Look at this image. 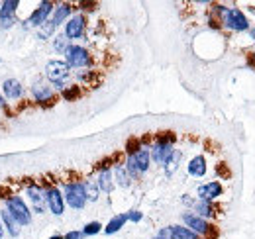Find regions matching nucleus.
Instances as JSON below:
<instances>
[{
    "label": "nucleus",
    "mask_w": 255,
    "mask_h": 239,
    "mask_svg": "<svg viewBox=\"0 0 255 239\" xmlns=\"http://www.w3.org/2000/svg\"><path fill=\"white\" fill-rule=\"evenodd\" d=\"M214 14H218V22H222L226 28L236 31H244L250 28L248 18L238 8H226V6H214Z\"/></svg>",
    "instance_id": "f257e3e1"
},
{
    "label": "nucleus",
    "mask_w": 255,
    "mask_h": 239,
    "mask_svg": "<svg viewBox=\"0 0 255 239\" xmlns=\"http://www.w3.org/2000/svg\"><path fill=\"white\" fill-rule=\"evenodd\" d=\"M69 73H71V67L67 65V61H49L45 65V77L47 81L57 87V89H65V83L69 79Z\"/></svg>",
    "instance_id": "f03ea898"
},
{
    "label": "nucleus",
    "mask_w": 255,
    "mask_h": 239,
    "mask_svg": "<svg viewBox=\"0 0 255 239\" xmlns=\"http://www.w3.org/2000/svg\"><path fill=\"white\" fill-rule=\"evenodd\" d=\"M183 222H185L187 228H189L191 232H194L200 239H210L218 236V232L214 230V226H210L204 218H200V216H196V214H183Z\"/></svg>",
    "instance_id": "7ed1b4c3"
},
{
    "label": "nucleus",
    "mask_w": 255,
    "mask_h": 239,
    "mask_svg": "<svg viewBox=\"0 0 255 239\" xmlns=\"http://www.w3.org/2000/svg\"><path fill=\"white\" fill-rule=\"evenodd\" d=\"M6 210L12 214V218L20 224V226H30L32 224V212L28 208V204L22 200V196L12 194L6 200Z\"/></svg>",
    "instance_id": "20e7f679"
},
{
    "label": "nucleus",
    "mask_w": 255,
    "mask_h": 239,
    "mask_svg": "<svg viewBox=\"0 0 255 239\" xmlns=\"http://www.w3.org/2000/svg\"><path fill=\"white\" fill-rule=\"evenodd\" d=\"M65 202L75 210H83L85 204H87V192H85V182H67L65 184Z\"/></svg>",
    "instance_id": "39448f33"
},
{
    "label": "nucleus",
    "mask_w": 255,
    "mask_h": 239,
    "mask_svg": "<svg viewBox=\"0 0 255 239\" xmlns=\"http://www.w3.org/2000/svg\"><path fill=\"white\" fill-rule=\"evenodd\" d=\"M65 57H67V65L69 67H75V69H83V67H89L91 65V53L81 47V45H69V49L65 51Z\"/></svg>",
    "instance_id": "423d86ee"
},
{
    "label": "nucleus",
    "mask_w": 255,
    "mask_h": 239,
    "mask_svg": "<svg viewBox=\"0 0 255 239\" xmlns=\"http://www.w3.org/2000/svg\"><path fill=\"white\" fill-rule=\"evenodd\" d=\"M45 204H47V208L51 210V214H55V216H61L63 214L65 198L57 186H53V184H47L45 186Z\"/></svg>",
    "instance_id": "0eeeda50"
},
{
    "label": "nucleus",
    "mask_w": 255,
    "mask_h": 239,
    "mask_svg": "<svg viewBox=\"0 0 255 239\" xmlns=\"http://www.w3.org/2000/svg\"><path fill=\"white\" fill-rule=\"evenodd\" d=\"M32 92H33L35 102H37L39 106H51V104H55V100H57V94L53 92V89H51L49 85H45V83H33Z\"/></svg>",
    "instance_id": "6e6552de"
},
{
    "label": "nucleus",
    "mask_w": 255,
    "mask_h": 239,
    "mask_svg": "<svg viewBox=\"0 0 255 239\" xmlns=\"http://www.w3.org/2000/svg\"><path fill=\"white\" fill-rule=\"evenodd\" d=\"M20 6L18 0H6L0 4V26L2 28H12L16 22V8Z\"/></svg>",
    "instance_id": "1a4fd4ad"
},
{
    "label": "nucleus",
    "mask_w": 255,
    "mask_h": 239,
    "mask_svg": "<svg viewBox=\"0 0 255 239\" xmlns=\"http://www.w3.org/2000/svg\"><path fill=\"white\" fill-rule=\"evenodd\" d=\"M26 194L30 198L33 206V212L35 214H43V208H45V190L41 184H30L26 188Z\"/></svg>",
    "instance_id": "9d476101"
},
{
    "label": "nucleus",
    "mask_w": 255,
    "mask_h": 239,
    "mask_svg": "<svg viewBox=\"0 0 255 239\" xmlns=\"http://www.w3.org/2000/svg\"><path fill=\"white\" fill-rule=\"evenodd\" d=\"M51 10H53V2H41V4L32 12V16L28 18L26 24L35 26V28H41V26L47 22V16L51 14Z\"/></svg>",
    "instance_id": "9b49d317"
},
{
    "label": "nucleus",
    "mask_w": 255,
    "mask_h": 239,
    "mask_svg": "<svg viewBox=\"0 0 255 239\" xmlns=\"http://www.w3.org/2000/svg\"><path fill=\"white\" fill-rule=\"evenodd\" d=\"M85 24H87V20H85L83 14H77L73 18H69V22L65 24V35L69 39H79L85 33Z\"/></svg>",
    "instance_id": "f8f14e48"
},
{
    "label": "nucleus",
    "mask_w": 255,
    "mask_h": 239,
    "mask_svg": "<svg viewBox=\"0 0 255 239\" xmlns=\"http://www.w3.org/2000/svg\"><path fill=\"white\" fill-rule=\"evenodd\" d=\"M159 236L165 239H200L194 232H191L185 226H169V228H163L159 232Z\"/></svg>",
    "instance_id": "ddd939ff"
},
{
    "label": "nucleus",
    "mask_w": 255,
    "mask_h": 239,
    "mask_svg": "<svg viewBox=\"0 0 255 239\" xmlns=\"http://www.w3.org/2000/svg\"><path fill=\"white\" fill-rule=\"evenodd\" d=\"M196 192H198V198H200V200L212 202L214 198H218V196L222 194V184H220L218 180H212V182H206V184L198 186Z\"/></svg>",
    "instance_id": "4468645a"
},
{
    "label": "nucleus",
    "mask_w": 255,
    "mask_h": 239,
    "mask_svg": "<svg viewBox=\"0 0 255 239\" xmlns=\"http://www.w3.org/2000/svg\"><path fill=\"white\" fill-rule=\"evenodd\" d=\"M22 94H24V87H22L20 81H16V79H6V81L2 83V96H4V98L18 100V98H22Z\"/></svg>",
    "instance_id": "2eb2a0df"
},
{
    "label": "nucleus",
    "mask_w": 255,
    "mask_h": 239,
    "mask_svg": "<svg viewBox=\"0 0 255 239\" xmlns=\"http://www.w3.org/2000/svg\"><path fill=\"white\" fill-rule=\"evenodd\" d=\"M173 145H169V143H159V141H155L153 143V151H151V157H153V161L155 163H165L171 155H173Z\"/></svg>",
    "instance_id": "dca6fc26"
},
{
    "label": "nucleus",
    "mask_w": 255,
    "mask_h": 239,
    "mask_svg": "<svg viewBox=\"0 0 255 239\" xmlns=\"http://www.w3.org/2000/svg\"><path fill=\"white\" fill-rule=\"evenodd\" d=\"M129 157H133V163H135V167H137L139 175H141V173H145V171L149 169V161H151V151L147 149V147H141V149L137 151L135 155H129Z\"/></svg>",
    "instance_id": "f3484780"
},
{
    "label": "nucleus",
    "mask_w": 255,
    "mask_h": 239,
    "mask_svg": "<svg viewBox=\"0 0 255 239\" xmlns=\"http://www.w3.org/2000/svg\"><path fill=\"white\" fill-rule=\"evenodd\" d=\"M0 218H2V222H4V226H6V232H8L12 238H18V236H20V228H22V226L12 218V214L4 208L2 212H0Z\"/></svg>",
    "instance_id": "a211bd4d"
},
{
    "label": "nucleus",
    "mask_w": 255,
    "mask_h": 239,
    "mask_svg": "<svg viewBox=\"0 0 255 239\" xmlns=\"http://www.w3.org/2000/svg\"><path fill=\"white\" fill-rule=\"evenodd\" d=\"M189 173H191L192 177H204V173H206V159L202 155L192 157L191 163H189Z\"/></svg>",
    "instance_id": "6ab92c4d"
},
{
    "label": "nucleus",
    "mask_w": 255,
    "mask_h": 239,
    "mask_svg": "<svg viewBox=\"0 0 255 239\" xmlns=\"http://www.w3.org/2000/svg\"><path fill=\"white\" fill-rule=\"evenodd\" d=\"M126 222H128V214H118V216H114V218L108 222V226L104 228V232H106L108 236H112V234L120 232V230L124 228Z\"/></svg>",
    "instance_id": "aec40b11"
},
{
    "label": "nucleus",
    "mask_w": 255,
    "mask_h": 239,
    "mask_svg": "<svg viewBox=\"0 0 255 239\" xmlns=\"http://www.w3.org/2000/svg\"><path fill=\"white\" fill-rule=\"evenodd\" d=\"M69 14H71V4H61V6H57V8H55V14H53V18H51L49 22H51V24H53V28H55V26L63 24L65 20L69 18Z\"/></svg>",
    "instance_id": "412c9836"
},
{
    "label": "nucleus",
    "mask_w": 255,
    "mask_h": 239,
    "mask_svg": "<svg viewBox=\"0 0 255 239\" xmlns=\"http://www.w3.org/2000/svg\"><path fill=\"white\" fill-rule=\"evenodd\" d=\"M98 188L104 190V192H112L114 188V180H112V171H100L98 175V180H96Z\"/></svg>",
    "instance_id": "4be33fe9"
},
{
    "label": "nucleus",
    "mask_w": 255,
    "mask_h": 239,
    "mask_svg": "<svg viewBox=\"0 0 255 239\" xmlns=\"http://www.w3.org/2000/svg\"><path fill=\"white\" fill-rule=\"evenodd\" d=\"M181 157H183V153L181 151H173V155L165 161V171H167V175H173L175 171H177V167H179V161H181Z\"/></svg>",
    "instance_id": "5701e85b"
},
{
    "label": "nucleus",
    "mask_w": 255,
    "mask_h": 239,
    "mask_svg": "<svg viewBox=\"0 0 255 239\" xmlns=\"http://www.w3.org/2000/svg\"><path fill=\"white\" fill-rule=\"evenodd\" d=\"M114 175H116V182L120 184V186H129V175H128L126 167H122V165H116L114 167Z\"/></svg>",
    "instance_id": "b1692460"
},
{
    "label": "nucleus",
    "mask_w": 255,
    "mask_h": 239,
    "mask_svg": "<svg viewBox=\"0 0 255 239\" xmlns=\"http://www.w3.org/2000/svg\"><path fill=\"white\" fill-rule=\"evenodd\" d=\"M194 210L198 212L200 218H204V216H212V214H214V206H212V202H208V200H200V202H196Z\"/></svg>",
    "instance_id": "393cba45"
},
{
    "label": "nucleus",
    "mask_w": 255,
    "mask_h": 239,
    "mask_svg": "<svg viewBox=\"0 0 255 239\" xmlns=\"http://www.w3.org/2000/svg\"><path fill=\"white\" fill-rule=\"evenodd\" d=\"M61 96H63L65 100H77L79 96H81V89L77 87V85H71V87H65L63 90H61Z\"/></svg>",
    "instance_id": "a878e982"
},
{
    "label": "nucleus",
    "mask_w": 255,
    "mask_h": 239,
    "mask_svg": "<svg viewBox=\"0 0 255 239\" xmlns=\"http://www.w3.org/2000/svg\"><path fill=\"white\" fill-rule=\"evenodd\" d=\"M141 147H143V145H141V139H137V137H129L126 143V153L128 155H135Z\"/></svg>",
    "instance_id": "bb28decb"
},
{
    "label": "nucleus",
    "mask_w": 255,
    "mask_h": 239,
    "mask_svg": "<svg viewBox=\"0 0 255 239\" xmlns=\"http://www.w3.org/2000/svg\"><path fill=\"white\" fill-rule=\"evenodd\" d=\"M100 230H102L100 222H91V224H87V226H85L83 236H96V234H100Z\"/></svg>",
    "instance_id": "cd10ccee"
},
{
    "label": "nucleus",
    "mask_w": 255,
    "mask_h": 239,
    "mask_svg": "<svg viewBox=\"0 0 255 239\" xmlns=\"http://www.w3.org/2000/svg\"><path fill=\"white\" fill-rule=\"evenodd\" d=\"M85 192H87V198H89V200H96V198H98V184L85 182Z\"/></svg>",
    "instance_id": "c85d7f7f"
},
{
    "label": "nucleus",
    "mask_w": 255,
    "mask_h": 239,
    "mask_svg": "<svg viewBox=\"0 0 255 239\" xmlns=\"http://www.w3.org/2000/svg\"><path fill=\"white\" fill-rule=\"evenodd\" d=\"M55 49L57 51H67L69 49V39H67V35H57L55 37Z\"/></svg>",
    "instance_id": "c756f323"
},
{
    "label": "nucleus",
    "mask_w": 255,
    "mask_h": 239,
    "mask_svg": "<svg viewBox=\"0 0 255 239\" xmlns=\"http://www.w3.org/2000/svg\"><path fill=\"white\" fill-rule=\"evenodd\" d=\"M141 218H143V214H141V212H137V210H133V212H129V214H128V220H129V222H139Z\"/></svg>",
    "instance_id": "7c9ffc66"
},
{
    "label": "nucleus",
    "mask_w": 255,
    "mask_h": 239,
    "mask_svg": "<svg viewBox=\"0 0 255 239\" xmlns=\"http://www.w3.org/2000/svg\"><path fill=\"white\" fill-rule=\"evenodd\" d=\"M81 238H83V232H69L65 236V239H81Z\"/></svg>",
    "instance_id": "2f4dec72"
},
{
    "label": "nucleus",
    "mask_w": 255,
    "mask_h": 239,
    "mask_svg": "<svg viewBox=\"0 0 255 239\" xmlns=\"http://www.w3.org/2000/svg\"><path fill=\"white\" fill-rule=\"evenodd\" d=\"M6 108V98L2 96V92H0V110H4Z\"/></svg>",
    "instance_id": "473e14b6"
},
{
    "label": "nucleus",
    "mask_w": 255,
    "mask_h": 239,
    "mask_svg": "<svg viewBox=\"0 0 255 239\" xmlns=\"http://www.w3.org/2000/svg\"><path fill=\"white\" fill-rule=\"evenodd\" d=\"M4 238V226H2V224H0V239Z\"/></svg>",
    "instance_id": "72a5a7b5"
},
{
    "label": "nucleus",
    "mask_w": 255,
    "mask_h": 239,
    "mask_svg": "<svg viewBox=\"0 0 255 239\" xmlns=\"http://www.w3.org/2000/svg\"><path fill=\"white\" fill-rule=\"evenodd\" d=\"M49 239H65V238H61V236H53V238H49Z\"/></svg>",
    "instance_id": "f704fd0d"
},
{
    "label": "nucleus",
    "mask_w": 255,
    "mask_h": 239,
    "mask_svg": "<svg viewBox=\"0 0 255 239\" xmlns=\"http://www.w3.org/2000/svg\"><path fill=\"white\" fill-rule=\"evenodd\" d=\"M252 37H254V39H255V28H254V30H252Z\"/></svg>",
    "instance_id": "c9c22d12"
},
{
    "label": "nucleus",
    "mask_w": 255,
    "mask_h": 239,
    "mask_svg": "<svg viewBox=\"0 0 255 239\" xmlns=\"http://www.w3.org/2000/svg\"><path fill=\"white\" fill-rule=\"evenodd\" d=\"M153 239H165V238H161V236H157V238H153Z\"/></svg>",
    "instance_id": "e433bc0d"
},
{
    "label": "nucleus",
    "mask_w": 255,
    "mask_h": 239,
    "mask_svg": "<svg viewBox=\"0 0 255 239\" xmlns=\"http://www.w3.org/2000/svg\"><path fill=\"white\" fill-rule=\"evenodd\" d=\"M254 57H255V53H254Z\"/></svg>",
    "instance_id": "4c0bfd02"
}]
</instances>
